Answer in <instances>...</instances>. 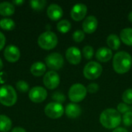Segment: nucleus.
<instances>
[{
    "label": "nucleus",
    "instance_id": "nucleus-8",
    "mask_svg": "<svg viewBox=\"0 0 132 132\" xmlns=\"http://www.w3.org/2000/svg\"><path fill=\"white\" fill-rule=\"evenodd\" d=\"M46 66L52 70H58L61 69L64 64L63 56L59 53H52L45 58Z\"/></svg>",
    "mask_w": 132,
    "mask_h": 132
},
{
    "label": "nucleus",
    "instance_id": "nucleus-23",
    "mask_svg": "<svg viewBox=\"0 0 132 132\" xmlns=\"http://www.w3.org/2000/svg\"><path fill=\"white\" fill-rule=\"evenodd\" d=\"M15 26V22L10 18H3L0 20V28L5 31H11Z\"/></svg>",
    "mask_w": 132,
    "mask_h": 132
},
{
    "label": "nucleus",
    "instance_id": "nucleus-38",
    "mask_svg": "<svg viewBox=\"0 0 132 132\" xmlns=\"http://www.w3.org/2000/svg\"><path fill=\"white\" fill-rule=\"evenodd\" d=\"M2 68H3V62H2V59L0 58V71L2 70Z\"/></svg>",
    "mask_w": 132,
    "mask_h": 132
},
{
    "label": "nucleus",
    "instance_id": "nucleus-13",
    "mask_svg": "<svg viewBox=\"0 0 132 132\" xmlns=\"http://www.w3.org/2000/svg\"><path fill=\"white\" fill-rule=\"evenodd\" d=\"M66 58L70 63L73 65H77L81 61V52L77 47H69L66 51Z\"/></svg>",
    "mask_w": 132,
    "mask_h": 132
},
{
    "label": "nucleus",
    "instance_id": "nucleus-27",
    "mask_svg": "<svg viewBox=\"0 0 132 132\" xmlns=\"http://www.w3.org/2000/svg\"><path fill=\"white\" fill-rule=\"evenodd\" d=\"M122 100L126 104H132V89L126 90L122 94Z\"/></svg>",
    "mask_w": 132,
    "mask_h": 132
},
{
    "label": "nucleus",
    "instance_id": "nucleus-24",
    "mask_svg": "<svg viewBox=\"0 0 132 132\" xmlns=\"http://www.w3.org/2000/svg\"><path fill=\"white\" fill-rule=\"evenodd\" d=\"M56 29L61 33H67L71 29V23L67 19H62L57 23Z\"/></svg>",
    "mask_w": 132,
    "mask_h": 132
},
{
    "label": "nucleus",
    "instance_id": "nucleus-15",
    "mask_svg": "<svg viewBox=\"0 0 132 132\" xmlns=\"http://www.w3.org/2000/svg\"><path fill=\"white\" fill-rule=\"evenodd\" d=\"M46 13L48 17L53 21H57L62 18L63 12L62 8L57 4H51L48 6Z\"/></svg>",
    "mask_w": 132,
    "mask_h": 132
},
{
    "label": "nucleus",
    "instance_id": "nucleus-4",
    "mask_svg": "<svg viewBox=\"0 0 132 132\" xmlns=\"http://www.w3.org/2000/svg\"><path fill=\"white\" fill-rule=\"evenodd\" d=\"M37 43L39 47L43 50H50L56 46L58 43V38L54 32L51 31H46L39 35Z\"/></svg>",
    "mask_w": 132,
    "mask_h": 132
},
{
    "label": "nucleus",
    "instance_id": "nucleus-14",
    "mask_svg": "<svg viewBox=\"0 0 132 132\" xmlns=\"http://www.w3.org/2000/svg\"><path fill=\"white\" fill-rule=\"evenodd\" d=\"M97 24L98 22H97V18L94 15H89L83 22V24H82L83 30L84 32H87L89 34L93 33L96 31L97 28Z\"/></svg>",
    "mask_w": 132,
    "mask_h": 132
},
{
    "label": "nucleus",
    "instance_id": "nucleus-19",
    "mask_svg": "<svg viewBox=\"0 0 132 132\" xmlns=\"http://www.w3.org/2000/svg\"><path fill=\"white\" fill-rule=\"evenodd\" d=\"M15 5L9 2L0 3V15L2 16H10L15 13Z\"/></svg>",
    "mask_w": 132,
    "mask_h": 132
},
{
    "label": "nucleus",
    "instance_id": "nucleus-30",
    "mask_svg": "<svg viewBox=\"0 0 132 132\" xmlns=\"http://www.w3.org/2000/svg\"><path fill=\"white\" fill-rule=\"evenodd\" d=\"M123 123L125 126L130 127L132 125V111H128L123 116Z\"/></svg>",
    "mask_w": 132,
    "mask_h": 132
},
{
    "label": "nucleus",
    "instance_id": "nucleus-16",
    "mask_svg": "<svg viewBox=\"0 0 132 132\" xmlns=\"http://www.w3.org/2000/svg\"><path fill=\"white\" fill-rule=\"evenodd\" d=\"M113 56L112 50L108 47H101L96 52V58L102 63L108 62Z\"/></svg>",
    "mask_w": 132,
    "mask_h": 132
},
{
    "label": "nucleus",
    "instance_id": "nucleus-26",
    "mask_svg": "<svg viewBox=\"0 0 132 132\" xmlns=\"http://www.w3.org/2000/svg\"><path fill=\"white\" fill-rule=\"evenodd\" d=\"M15 87H16V89L20 93H26L29 90V86L28 83L25 80H22L16 82Z\"/></svg>",
    "mask_w": 132,
    "mask_h": 132
},
{
    "label": "nucleus",
    "instance_id": "nucleus-37",
    "mask_svg": "<svg viewBox=\"0 0 132 132\" xmlns=\"http://www.w3.org/2000/svg\"><path fill=\"white\" fill-rule=\"evenodd\" d=\"M112 132H128V131L125 129V128H115L114 131Z\"/></svg>",
    "mask_w": 132,
    "mask_h": 132
},
{
    "label": "nucleus",
    "instance_id": "nucleus-7",
    "mask_svg": "<svg viewBox=\"0 0 132 132\" xmlns=\"http://www.w3.org/2000/svg\"><path fill=\"white\" fill-rule=\"evenodd\" d=\"M63 105L57 102H50L44 108L45 114L51 119H58L64 114Z\"/></svg>",
    "mask_w": 132,
    "mask_h": 132
},
{
    "label": "nucleus",
    "instance_id": "nucleus-11",
    "mask_svg": "<svg viewBox=\"0 0 132 132\" xmlns=\"http://www.w3.org/2000/svg\"><path fill=\"white\" fill-rule=\"evenodd\" d=\"M3 55L5 59L9 63L17 62L21 56L19 49L15 45H9L4 49Z\"/></svg>",
    "mask_w": 132,
    "mask_h": 132
},
{
    "label": "nucleus",
    "instance_id": "nucleus-6",
    "mask_svg": "<svg viewBox=\"0 0 132 132\" xmlns=\"http://www.w3.org/2000/svg\"><path fill=\"white\" fill-rule=\"evenodd\" d=\"M103 69L101 65L95 61L89 62L84 68V75L88 80H95L102 73Z\"/></svg>",
    "mask_w": 132,
    "mask_h": 132
},
{
    "label": "nucleus",
    "instance_id": "nucleus-21",
    "mask_svg": "<svg viewBox=\"0 0 132 132\" xmlns=\"http://www.w3.org/2000/svg\"><path fill=\"white\" fill-rule=\"evenodd\" d=\"M120 38L128 46H132V28H125L121 31Z\"/></svg>",
    "mask_w": 132,
    "mask_h": 132
},
{
    "label": "nucleus",
    "instance_id": "nucleus-20",
    "mask_svg": "<svg viewBox=\"0 0 132 132\" xmlns=\"http://www.w3.org/2000/svg\"><path fill=\"white\" fill-rule=\"evenodd\" d=\"M12 120L6 115L0 114V132H9L12 128Z\"/></svg>",
    "mask_w": 132,
    "mask_h": 132
},
{
    "label": "nucleus",
    "instance_id": "nucleus-29",
    "mask_svg": "<svg viewBox=\"0 0 132 132\" xmlns=\"http://www.w3.org/2000/svg\"><path fill=\"white\" fill-rule=\"evenodd\" d=\"M84 37H85V34H84V32L83 30L78 29V30H76L73 33V39L77 43L82 42L84 39Z\"/></svg>",
    "mask_w": 132,
    "mask_h": 132
},
{
    "label": "nucleus",
    "instance_id": "nucleus-32",
    "mask_svg": "<svg viewBox=\"0 0 132 132\" xmlns=\"http://www.w3.org/2000/svg\"><path fill=\"white\" fill-rule=\"evenodd\" d=\"M98 90H99V86L96 83H91V84H88V86L87 87V92H89L90 94H95L98 91Z\"/></svg>",
    "mask_w": 132,
    "mask_h": 132
},
{
    "label": "nucleus",
    "instance_id": "nucleus-5",
    "mask_svg": "<svg viewBox=\"0 0 132 132\" xmlns=\"http://www.w3.org/2000/svg\"><path fill=\"white\" fill-rule=\"evenodd\" d=\"M87 93V87L81 84H75L70 87L68 92V97L72 102L78 103L85 98Z\"/></svg>",
    "mask_w": 132,
    "mask_h": 132
},
{
    "label": "nucleus",
    "instance_id": "nucleus-25",
    "mask_svg": "<svg viewBox=\"0 0 132 132\" xmlns=\"http://www.w3.org/2000/svg\"><path fill=\"white\" fill-rule=\"evenodd\" d=\"M46 0H31L29 2V5L31 8L36 11H40L45 8L46 5Z\"/></svg>",
    "mask_w": 132,
    "mask_h": 132
},
{
    "label": "nucleus",
    "instance_id": "nucleus-17",
    "mask_svg": "<svg viewBox=\"0 0 132 132\" xmlns=\"http://www.w3.org/2000/svg\"><path fill=\"white\" fill-rule=\"evenodd\" d=\"M64 112L68 118H77L81 114L82 111L79 105H77V104H74V103H70L66 106Z\"/></svg>",
    "mask_w": 132,
    "mask_h": 132
},
{
    "label": "nucleus",
    "instance_id": "nucleus-12",
    "mask_svg": "<svg viewBox=\"0 0 132 132\" xmlns=\"http://www.w3.org/2000/svg\"><path fill=\"white\" fill-rule=\"evenodd\" d=\"M87 12V7L85 4H75L70 11V16L75 21H80L84 19Z\"/></svg>",
    "mask_w": 132,
    "mask_h": 132
},
{
    "label": "nucleus",
    "instance_id": "nucleus-10",
    "mask_svg": "<svg viewBox=\"0 0 132 132\" xmlns=\"http://www.w3.org/2000/svg\"><path fill=\"white\" fill-rule=\"evenodd\" d=\"M43 80V84L46 88L50 90H54L59 86L60 82V78L59 74L56 71L50 70L44 74Z\"/></svg>",
    "mask_w": 132,
    "mask_h": 132
},
{
    "label": "nucleus",
    "instance_id": "nucleus-18",
    "mask_svg": "<svg viewBox=\"0 0 132 132\" xmlns=\"http://www.w3.org/2000/svg\"><path fill=\"white\" fill-rule=\"evenodd\" d=\"M46 70V66L41 61L35 62L30 67V72L34 77H41L45 74Z\"/></svg>",
    "mask_w": 132,
    "mask_h": 132
},
{
    "label": "nucleus",
    "instance_id": "nucleus-33",
    "mask_svg": "<svg viewBox=\"0 0 132 132\" xmlns=\"http://www.w3.org/2000/svg\"><path fill=\"white\" fill-rule=\"evenodd\" d=\"M120 114H125L128 111H129V107L125 104V103H120L118 105V110H117Z\"/></svg>",
    "mask_w": 132,
    "mask_h": 132
},
{
    "label": "nucleus",
    "instance_id": "nucleus-2",
    "mask_svg": "<svg viewBox=\"0 0 132 132\" xmlns=\"http://www.w3.org/2000/svg\"><path fill=\"white\" fill-rule=\"evenodd\" d=\"M121 114L113 108L104 110L100 115V122L101 125L108 129L117 128L121 124Z\"/></svg>",
    "mask_w": 132,
    "mask_h": 132
},
{
    "label": "nucleus",
    "instance_id": "nucleus-34",
    "mask_svg": "<svg viewBox=\"0 0 132 132\" xmlns=\"http://www.w3.org/2000/svg\"><path fill=\"white\" fill-rule=\"evenodd\" d=\"M5 42H6V39H5V35L2 32H0V51L4 49Z\"/></svg>",
    "mask_w": 132,
    "mask_h": 132
},
{
    "label": "nucleus",
    "instance_id": "nucleus-28",
    "mask_svg": "<svg viewBox=\"0 0 132 132\" xmlns=\"http://www.w3.org/2000/svg\"><path fill=\"white\" fill-rule=\"evenodd\" d=\"M94 48L90 46H86L84 47L83 49V54L84 56L87 59V60H90L93 56H94Z\"/></svg>",
    "mask_w": 132,
    "mask_h": 132
},
{
    "label": "nucleus",
    "instance_id": "nucleus-31",
    "mask_svg": "<svg viewBox=\"0 0 132 132\" xmlns=\"http://www.w3.org/2000/svg\"><path fill=\"white\" fill-rule=\"evenodd\" d=\"M52 98L55 101V102L60 103V104H62V103L64 102L65 100H66L65 96H64L62 93H60V92H55L54 94H53Z\"/></svg>",
    "mask_w": 132,
    "mask_h": 132
},
{
    "label": "nucleus",
    "instance_id": "nucleus-39",
    "mask_svg": "<svg viewBox=\"0 0 132 132\" xmlns=\"http://www.w3.org/2000/svg\"><path fill=\"white\" fill-rule=\"evenodd\" d=\"M128 19L132 22V11L129 13V15H128Z\"/></svg>",
    "mask_w": 132,
    "mask_h": 132
},
{
    "label": "nucleus",
    "instance_id": "nucleus-3",
    "mask_svg": "<svg viewBox=\"0 0 132 132\" xmlns=\"http://www.w3.org/2000/svg\"><path fill=\"white\" fill-rule=\"evenodd\" d=\"M17 101V93L11 85L0 87V103L5 107H12Z\"/></svg>",
    "mask_w": 132,
    "mask_h": 132
},
{
    "label": "nucleus",
    "instance_id": "nucleus-35",
    "mask_svg": "<svg viewBox=\"0 0 132 132\" xmlns=\"http://www.w3.org/2000/svg\"><path fill=\"white\" fill-rule=\"evenodd\" d=\"M11 132H26V129L23 128H21V127H15L14 128L12 129V131Z\"/></svg>",
    "mask_w": 132,
    "mask_h": 132
},
{
    "label": "nucleus",
    "instance_id": "nucleus-9",
    "mask_svg": "<svg viewBox=\"0 0 132 132\" xmlns=\"http://www.w3.org/2000/svg\"><path fill=\"white\" fill-rule=\"evenodd\" d=\"M47 97L46 90L40 86H36L29 91V98L33 103H42Z\"/></svg>",
    "mask_w": 132,
    "mask_h": 132
},
{
    "label": "nucleus",
    "instance_id": "nucleus-36",
    "mask_svg": "<svg viewBox=\"0 0 132 132\" xmlns=\"http://www.w3.org/2000/svg\"><path fill=\"white\" fill-rule=\"evenodd\" d=\"M13 5H21L22 4H23L24 3V1L23 0H15V1H13L12 2Z\"/></svg>",
    "mask_w": 132,
    "mask_h": 132
},
{
    "label": "nucleus",
    "instance_id": "nucleus-22",
    "mask_svg": "<svg viewBox=\"0 0 132 132\" xmlns=\"http://www.w3.org/2000/svg\"><path fill=\"white\" fill-rule=\"evenodd\" d=\"M107 43L109 46V49L117 50L120 48L121 46L120 38L115 34H111L107 39Z\"/></svg>",
    "mask_w": 132,
    "mask_h": 132
},
{
    "label": "nucleus",
    "instance_id": "nucleus-1",
    "mask_svg": "<svg viewBox=\"0 0 132 132\" xmlns=\"http://www.w3.org/2000/svg\"><path fill=\"white\" fill-rule=\"evenodd\" d=\"M113 68L119 74H124L128 72L132 66L131 56L125 51L117 53L113 58Z\"/></svg>",
    "mask_w": 132,
    "mask_h": 132
}]
</instances>
